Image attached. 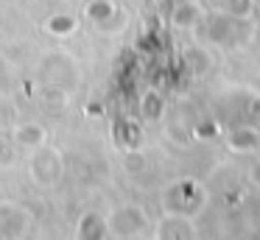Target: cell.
Here are the masks:
<instances>
[{
  "mask_svg": "<svg viewBox=\"0 0 260 240\" xmlns=\"http://www.w3.org/2000/svg\"><path fill=\"white\" fill-rule=\"evenodd\" d=\"M73 25H76V22L70 20V17L53 14V17H48V22H45V31L56 33V37H64V33H70V31H73Z\"/></svg>",
  "mask_w": 260,
  "mask_h": 240,
  "instance_id": "3",
  "label": "cell"
},
{
  "mask_svg": "<svg viewBox=\"0 0 260 240\" xmlns=\"http://www.w3.org/2000/svg\"><path fill=\"white\" fill-rule=\"evenodd\" d=\"M62 176V156L53 148H37V154L31 156V179L40 187H51Z\"/></svg>",
  "mask_w": 260,
  "mask_h": 240,
  "instance_id": "1",
  "label": "cell"
},
{
  "mask_svg": "<svg viewBox=\"0 0 260 240\" xmlns=\"http://www.w3.org/2000/svg\"><path fill=\"white\" fill-rule=\"evenodd\" d=\"M14 140H17V145H23V148L37 151V148L45 145L48 134H45V128H42L40 123H23V126L14 128Z\"/></svg>",
  "mask_w": 260,
  "mask_h": 240,
  "instance_id": "2",
  "label": "cell"
}]
</instances>
